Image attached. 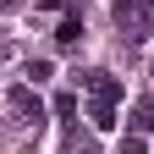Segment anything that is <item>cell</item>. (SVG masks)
<instances>
[{
	"label": "cell",
	"mask_w": 154,
	"mask_h": 154,
	"mask_svg": "<svg viewBox=\"0 0 154 154\" xmlns=\"http://www.w3.org/2000/svg\"><path fill=\"white\" fill-rule=\"evenodd\" d=\"M132 127H138V132H149V127H154V99H143L138 110H132Z\"/></svg>",
	"instance_id": "obj_5"
},
{
	"label": "cell",
	"mask_w": 154,
	"mask_h": 154,
	"mask_svg": "<svg viewBox=\"0 0 154 154\" xmlns=\"http://www.w3.org/2000/svg\"><path fill=\"white\" fill-rule=\"evenodd\" d=\"M121 154H149V149H143V138H121Z\"/></svg>",
	"instance_id": "obj_7"
},
{
	"label": "cell",
	"mask_w": 154,
	"mask_h": 154,
	"mask_svg": "<svg viewBox=\"0 0 154 154\" xmlns=\"http://www.w3.org/2000/svg\"><path fill=\"white\" fill-rule=\"evenodd\" d=\"M6 105L17 110V121H38V99H33L28 88H11V94H6Z\"/></svg>",
	"instance_id": "obj_2"
},
{
	"label": "cell",
	"mask_w": 154,
	"mask_h": 154,
	"mask_svg": "<svg viewBox=\"0 0 154 154\" xmlns=\"http://www.w3.org/2000/svg\"><path fill=\"white\" fill-rule=\"evenodd\" d=\"M77 38H83V22H77V17H61V22H55V44H61V50H72Z\"/></svg>",
	"instance_id": "obj_3"
},
{
	"label": "cell",
	"mask_w": 154,
	"mask_h": 154,
	"mask_svg": "<svg viewBox=\"0 0 154 154\" xmlns=\"http://www.w3.org/2000/svg\"><path fill=\"white\" fill-rule=\"evenodd\" d=\"M11 6H17V0H0V11H11Z\"/></svg>",
	"instance_id": "obj_8"
},
{
	"label": "cell",
	"mask_w": 154,
	"mask_h": 154,
	"mask_svg": "<svg viewBox=\"0 0 154 154\" xmlns=\"http://www.w3.org/2000/svg\"><path fill=\"white\" fill-rule=\"evenodd\" d=\"M22 77H28V83H50L55 66H50V61H28V66H22Z\"/></svg>",
	"instance_id": "obj_4"
},
{
	"label": "cell",
	"mask_w": 154,
	"mask_h": 154,
	"mask_svg": "<svg viewBox=\"0 0 154 154\" xmlns=\"http://www.w3.org/2000/svg\"><path fill=\"white\" fill-rule=\"evenodd\" d=\"M72 110H77V99H72V94H55V116H66V121H72Z\"/></svg>",
	"instance_id": "obj_6"
},
{
	"label": "cell",
	"mask_w": 154,
	"mask_h": 154,
	"mask_svg": "<svg viewBox=\"0 0 154 154\" xmlns=\"http://www.w3.org/2000/svg\"><path fill=\"white\" fill-rule=\"evenodd\" d=\"M110 11H116V22L132 28V33H149L154 28V0H110Z\"/></svg>",
	"instance_id": "obj_1"
}]
</instances>
